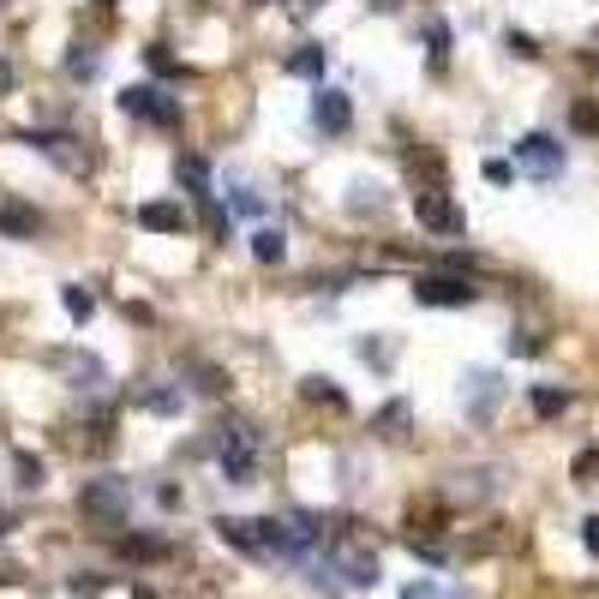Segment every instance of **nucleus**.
<instances>
[{"instance_id": "nucleus-1", "label": "nucleus", "mask_w": 599, "mask_h": 599, "mask_svg": "<svg viewBox=\"0 0 599 599\" xmlns=\"http://www.w3.org/2000/svg\"><path fill=\"white\" fill-rule=\"evenodd\" d=\"M318 557H324V564L336 569L342 594H348V588H354V594H366V588H378V581H384V564H378V552L360 540V533H354V521H348V528H342Z\"/></svg>"}, {"instance_id": "nucleus-2", "label": "nucleus", "mask_w": 599, "mask_h": 599, "mask_svg": "<svg viewBox=\"0 0 599 599\" xmlns=\"http://www.w3.org/2000/svg\"><path fill=\"white\" fill-rule=\"evenodd\" d=\"M216 468L228 486H252L258 480V431L246 419H222L216 426Z\"/></svg>"}, {"instance_id": "nucleus-3", "label": "nucleus", "mask_w": 599, "mask_h": 599, "mask_svg": "<svg viewBox=\"0 0 599 599\" xmlns=\"http://www.w3.org/2000/svg\"><path fill=\"white\" fill-rule=\"evenodd\" d=\"M79 516L91 521H126L133 516V480L126 474H96L79 486Z\"/></svg>"}, {"instance_id": "nucleus-4", "label": "nucleus", "mask_w": 599, "mask_h": 599, "mask_svg": "<svg viewBox=\"0 0 599 599\" xmlns=\"http://www.w3.org/2000/svg\"><path fill=\"white\" fill-rule=\"evenodd\" d=\"M120 114H133V120H145V126L174 133V126H181V96L157 91V84H126V91H120Z\"/></svg>"}, {"instance_id": "nucleus-5", "label": "nucleus", "mask_w": 599, "mask_h": 599, "mask_svg": "<svg viewBox=\"0 0 599 599\" xmlns=\"http://www.w3.org/2000/svg\"><path fill=\"white\" fill-rule=\"evenodd\" d=\"M516 169L528 174V181L552 186L557 174H564V145H557L552 133H521L516 138Z\"/></svg>"}, {"instance_id": "nucleus-6", "label": "nucleus", "mask_w": 599, "mask_h": 599, "mask_svg": "<svg viewBox=\"0 0 599 599\" xmlns=\"http://www.w3.org/2000/svg\"><path fill=\"white\" fill-rule=\"evenodd\" d=\"M462 407L474 426H492V414L504 407V378L492 372V366H468L462 372Z\"/></svg>"}, {"instance_id": "nucleus-7", "label": "nucleus", "mask_w": 599, "mask_h": 599, "mask_svg": "<svg viewBox=\"0 0 599 599\" xmlns=\"http://www.w3.org/2000/svg\"><path fill=\"white\" fill-rule=\"evenodd\" d=\"M24 145H31L36 157H48L60 174H91V150L72 133H24Z\"/></svg>"}, {"instance_id": "nucleus-8", "label": "nucleus", "mask_w": 599, "mask_h": 599, "mask_svg": "<svg viewBox=\"0 0 599 599\" xmlns=\"http://www.w3.org/2000/svg\"><path fill=\"white\" fill-rule=\"evenodd\" d=\"M414 300L419 306H474L480 288L456 270H438V276H414Z\"/></svg>"}, {"instance_id": "nucleus-9", "label": "nucleus", "mask_w": 599, "mask_h": 599, "mask_svg": "<svg viewBox=\"0 0 599 599\" xmlns=\"http://www.w3.org/2000/svg\"><path fill=\"white\" fill-rule=\"evenodd\" d=\"M414 216L419 228H431V234H462V210H456L450 193H438V186H426V193H414Z\"/></svg>"}, {"instance_id": "nucleus-10", "label": "nucleus", "mask_w": 599, "mask_h": 599, "mask_svg": "<svg viewBox=\"0 0 599 599\" xmlns=\"http://www.w3.org/2000/svg\"><path fill=\"white\" fill-rule=\"evenodd\" d=\"M312 126H318V133H330V138L348 133V126H354L348 91H330V84H318V96H312Z\"/></svg>"}, {"instance_id": "nucleus-11", "label": "nucleus", "mask_w": 599, "mask_h": 599, "mask_svg": "<svg viewBox=\"0 0 599 599\" xmlns=\"http://www.w3.org/2000/svg\"><path fill=\"white\" fill-rule=\"evenodd\" d=\"M55 366L67 372V384L72 390H84V396H96L102 384H108V366L96 360V354H84V348H72V354H55Z\"/></svg>"}, {"instance_id": "nucleus-12", "label": "nucleus", "mask_w": 599, "mask_h": 599, "mask_svg": "<svg viewBox=\"0 0 599 599\" xmlns=\"http://www.w3.org/2000/svg\"><path fill=\"white\" fill-rule=\"evenodd\" d=\"M210 528H216V540H222V545H234V552H246V557H258V564H264L258 521H252V516H216Z\"/></svg>"}, {"instance_id": "nucleus-13", "label": "nucleus", "mask_w": 599, "mask_h": 599, "mask_svg": "<svg viewBox=\"0 0 599 599\" xmlns=\"http://www.w3.org/2000/svg\"><path fill=\"white\" fill-rule=\"evenodd\" d=\"M222 204H228V216H264V193L246 181V174H222Z\"/></svg>"}, {"instance_id": "nucleus-14", "label": "nucleus", "mask_w": 599, "mask_h": 599, "mask_svg": "<svg viewBox=\"0 0 599 599\" xmlns=\"http://www.w3.org/2000/svg\"><path fill=\"white\" fill-rule=\"evenodd\" d=\"M384 210H390V186L360 174V181L348 186V216H360V222H366V216H384Z\"/></svg>"}, {"instance_id": "nucleus-15", "label": "nucleus", "mask_w": 599, "mask_h": 599, "mask_svg": "<svg viewBox=\"0 0 599 599\" xmlns=\"http://www.w3.org/2000/svg\"><path fill=\"white\" fill-rule=\"evenodd\" d=\"M36 228H43V216H36L31 204L0 198V234H7V240H36Z\"/></svg>"}, {"instance_id": "nucleus-16", "label": "nucleus", "mask_w": 599, "mask_h": 599, "mask_svg": "<svg viewBox=\"0 0 599 599\" xmlns=\"http://www.w3.org/2000/svg\"><path fill=\"white\" fill-rule=\"evenodd\" d=\"M138 228H150V234H181L186 210L181 204H138Z\"/></svg>"}, {"instance_id": "nucleus-17", "label": "nucleus", "mask_w": 599, "mask_h": 599, "mask_svg": "<svg viewBox=\"0 0 599 599\" xmlns=\"http://www.w3.org/2000/svg\"><path fill=\"white\" fill-rule=\"evenodd\" d=\"M324 67H330V48H324V43H300L295 55H288V72H295V79L324 84Z\"/></svg>"}, {"instance_id": "nucleus-18", "label": "nucleus", "mask_w": 599, "mask_h": 599, "mask_svg": "<svg viewBox=\"0 0 599 599\" xmlns=\"http://www.w3.org/2000/svg\"><path fill=\"white\" fill-rule=\"evenodd\" d=\"M96 72H102V48L96 43H72L67 48V79L72 84H91Z\"/></svg>"}, {"instance_id": "nucleus-19", "label": "nucleus", "mask_w": 599, "mask_h": 599, "mask_svg": "<svg viewBox=\"0 0 599 599\" xmlns=\"http://www.w3.org/2000/svg\"><path fill=\"white\" fill-rule=\"evenodd\" d=\"M252 258H258V264H283L288 258V234H283V228H270V222L252 228Z\"/></svg>"}, {"instance_id": "nucleus-20", "label": "nucleus", "mask_w": 599, "mask_h": 599, "mask_svg": "<svg viewBox=\"0 0 599 599\" xmlns=\"http://www.w3.org/2000/svg\"><path fill=\"white\" fill-rule=\"evenodd\" d=\"M138 407H150V414H162V419H174L186 407V390L181 384H150L145 396H138Z\"/></svg>"}, {"instance_id": "nucleus-21", "label": "nucleus", "mask_w": 599, "mask_h": 599, "mask_svg": "<svg viewBox=\"0 0 599 599\" xmlns=\"http://www.w3.org/2000/svg\"><path fill=\"white\" fill-rule=\"evenodd\" d=\"M174 174L186 181V193H193V198H216V181H210V169H204V157H181V162H174Z\"/></svg>"}, {"instance_id": "nucleus-22", "label": "nucleus", "mask_w": 599, "mask_h": 599, "mask_svg": "<svg viewBox=\"0 0 599 599\" xmlns=\"http://www.w3.org/2000/svg\"><path fill=\"white\" fill-rule=\"evenodd\" d=\"M569 402H576V396H569V390H557V384H533V390H528V407H533L540 419H557Z\"/></svg>"}, {"instance_id": "nucleus-23", "label": "nucleus", "mask_w": 599, "mask_h": 599, "mask_svg": "<svg viewBox=\"0 0 599 599\" xmlns=\"http://www.w3.org/2000/svg\"><path fill=\"white\" fill-rule=\"evenodd\" d=\"M60 306H67L72 324H91V318H96V295H91L84 283H67V288H60Z\"/></svg>"}, {"instance_id": "nucleus-24", "label": "nucleus", "mask_w": 599, "mask_h": 599, "mask_svg": "<svg viewBox=\"0 0 599 599\" xmlns=\"http://www.w3.org/2000/svg\"><path fill=\"white\" fill-rule=\"evenodd\" d=\"M300 396H306V402H324V407H348V396L336 390V378H324V372L300 378Z\"/></svg>"}, {"instance_id": "nucleus-25", "label": "nucleus", "mask_w": 599, "mask_h": 599, "mask_svg": "<svg viewBox=\"0 0 599 599\" xmlns=\"http://www.w3.org/2000/svg\"><path fill=\"white\" fill-rule=\"evenodd\" d=\"M12 474H19V486H24V492H43L48 468H43V456H31V450H12Z\"/></svg>"}, {"instance_id": "nucleus-26", "label": "nucleus", "mask_w": 599, "mask_h": 599, "mask_svg": "<svg viewBox=\"0 0 599 599\" xmlns=\"http://www.w3.org/2000/svg\"><path fill=\"white\" fill-rule=\"evenodd\" d=\"M456 480H462L456 492H462V498H474V504L498 492V468H468V474H456Z\"/></svg>"}, {"instance_id": "nucleus-27", "label": "nucleus", "mask_w": 599, "mask_h": 599, "mask_svg": "<svg viewBox=\"0 0 599 599\" xmlns=\"http://www.w3.org/2000/svg\"><path fill=\"white\" fill-rule=\"evenodd\" d=\"M354 348H360V360H366V366H378V372H390V366H396V342L360 336V342H354Z\"/></svg>"}, {"instance_id": "nucleus-28", "label": "nucleus", "mask_w": 599, "mask_h": 599, "mask_svg": "<svg viewBox=\"0 0 599 599\" xmlns=\"http://www.w3.org/2000/svg\"><path fill=\"white\" fill-rule=\"evenodd\" d=\"M426 48H431V67H444V60H450V24H444V19L426 24Z\"/></svg>"}, {"instance_id": "nucleus-29", "label": "nucleus", "mask_w": 599, "mask_h": 599, "mask_svg": "<svg viewBox=\"0 0 599 599\" xmlns=\"http://www.w3.org/2000/svg\"><path fill=\"white\" fill-rule=\"evenodd\" d=\"M67 594H72V599H102V594H108V576H91V569H79V576L67 581Z\"/></svg>"}, {"instance_id": "nucleus-30", "label": "nucleus", "mask_w": 599, "mask_h": 599, "mask_svg": "<svg viewBox=\"0 0 599 599\" xmlns=\"http://www.w3.org/2000/svg\"><path fill=\"white\" fill-rule=\"evenodd\" d=\"M372 426H378V431H384V438H402V431H407V402H390V407H384V414H378V419H372Z\"/></svg>"}, {"instance_id": "nucleus-31", "label": "nucleus", "mask_w": 599, "mask_h": 599, "mask_svg": "<svg viewBox=\"0 0 599 599\" xmlns=\"http://www.w3.org/2000/svg\"><path fill=\"white\" fill-rule=\"evenodd\" d=\"M504 48H509L516 60H540V43H533L528 31H504Z\"/></svg>"}, {"instance_id": "nucleus-32", "label": "nucleus", "mask_w": 599, "mask_h": 599, "mask_svg": "<svg viewBox=\"0 0 599 599\" xmlns=\"http://www.w3.org/2000/svg\"><path fill=\"white\" fill-rule=\"evenodd\" d=\"M186 372L198 378L193 390H204V396H222V372H216V366H186Z\"/></svg>"}, {"instance_id": "nucleus-33", "label": "nucleus", "mask_w": 599, "mask_h": 599, "mask_svg": "<svg viewBox=\"0 0 599 599\" xmlns=\"http://www.w3.org/2000/svg\"><path fill=\"white\" fill-rule=\"evenodd\" d=\"M504 348H509V354H521V360H528V354H540V348H545V342L533 336V330H516V336H509Z\"/></svg>"}, {"instance_id": "nucleus-34", "label": "nucleus", "mask_w": 599, "mask_h": 599, "mask_svg": "<svg viewBox=\"0 0 599 599\" xmlns=\"http://www.w3.org/2000/svg\"><path fill=\"white\" fill-rule=\"evenodd\" d=\"M569 120H576L581 133H599V108H594V102H576V108H569Z\"/></svg>"}, {"instance_id": "nucleus-35", "label": "nucleus", "mask_w": 599, "mask_h": 599, "mask_svg": "<svg viewBox=\"0 0 599 599\" xmlns=\"http://www.w3.org/2000/svg\"><path fill=\"white\" fill-rule=\"evenodd\" d=\"M486 181H492V186H509V181H516V162H498V157H492V162H486Z\"/></svg>"}, {"instance_id": "nucleus-36", "label": "nucleus", "mask_w": 599, "mask_h": 599, "mask_svg": "<svg viewBox=\"0 0 599 599\" xmlns=\"http://www.w3.org/2000/svg\"><path fill=\"white\" fill-rule=\"evenodd\" d=\"M162 552H169L162 540H126V557H162Z\"/></svg>"}, {"instance_id": "nucleus-37", "label": "nucleus", "mask_w": 599, "mask_h": 599, "mask_svg": "<svg viewBox=\"0 0 599 599\" xmlns=\"http://www.w3.org/2000/svg\"><path fill=\"white\" fill-rule=\"evenodd\" d=\"M594 474H599V450H588V456L576 462V480H581V486H594Z\"/></svg>"}, {"instance_id": "nucleus-38", "label": "nucleus", "mask_w": 599, "mask_h": 599, "mask_svg": "<svg viewBox=\"0 0 599 599\" xmlns=\"http://www.w3.org/2000/svg\"><path fill=\"white\" fill-rule=\"evenodd\" d=\"M581 545H588V552L599 557V516H588V521H581Z\"/></svg>"}, {"instance_id": "nucleus-39", "label": "nucleus", "mask_w": 599, "mask_h": 599, "mask_svg": "<svg viewBox=\"0 0 599 599\" xmlns=\"http://www.w3.org/2000/svg\"><path fill=\"white\" fill-rule=\"evenodd\" d=\"M12 84H19V72H12V60L0 55V96H12Z\"/></svg>"}, {"instance_id": "nucleus-40", "label": "nucleus", "mask_w": 599, "mask_h": 599, "mask_svg": "<svg viewBox=\"0 0 599 599\" xmlns=\"http://www.w3.org/2000/svg\"><path fill=\"white\" fill-rule=\"evenodd\" d=\"M318 7H324V0H288V12H295V19H312Z\"/></svg>"}, {"instance_id": "nucleus-41", "label": "nucleus", "mask_w": 599, "mask_h": 599, "mask_svg": "<svg viewBox=\"0 0 599 599\" xmlns=\"http://www.w3.org/2000/svg\"><path fill=\"white\" fill-rule=\"evenodd\" d=\"M12 528H19V516H0V533H12Z\"/></svg>"}, {"instance_id": "nucleus-42", "label": "nucleus", "mask_w": 599, "mask_h": 599, "mask_svg": "<svg viewBox=\"0 0 599 599\" xmlns=\"http://www.w3.org/2000/svg\"><path fill=\"white\" fill-rule=\"evenodd\" d=\"M133 599H157V594H150V588H133Z\"/></svg>"}, {"instance_id": "nucleus-43", "label": "nucleus", "mask_w": 599, "mask_h": 599, "mask_svg": "<svg viewBox=\"0 0 599 599\" xmlns=\"http://www.w3.org/2000/svg\"><path fill=\"white\" fill-rule=\"evenodd\" d=\"M252 7H270V0H252Z\"/></svg>"}, {"instance_id": "nucleus-44", "label": "nucleus", "mask_w": 599, "mask_h": 599, "mask_svg": "<svg viewBox=\"0 0 599 599\" xmlns=\"http://www.w3.org/2000/svg\"><path fill=\"white\" fill-rule=\"evenodd\" d=\"M96 7H114V0H96Z\"/></svg>"}, {"instance_id": "nucleus-45", "label": "nucleus", "mask_w": 599, "mask_h": 599, "mask_svg": "<svg viewBox=\"0 0 599 599\" xmlns=\"http://www.w3.org/2000/svg\"><path fill=\"white\" fill-rule=\"evenodd\" d=\"M450 599H462V594H450Z\"/></svg>"}, {"instance_id": "nucleus-46", "label": "nucleus", "mask_w": 599, "mask_h": 599, "mask_svg": "<svg viewBox=\"0 0 599 599\" xmlns=\"http://www.w3.org/2000/svg\"><path fill=\"white\" fill-rule=\"evenodd\" d=\"M0 7H7V0H0Z\"/></svg>"}]
</instances>
